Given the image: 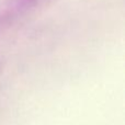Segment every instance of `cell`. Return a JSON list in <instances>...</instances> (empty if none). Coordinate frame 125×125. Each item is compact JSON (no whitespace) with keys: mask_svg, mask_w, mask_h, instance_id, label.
I'll use <instances>...</instances> for the list:
<instances>
[]
</instances>
